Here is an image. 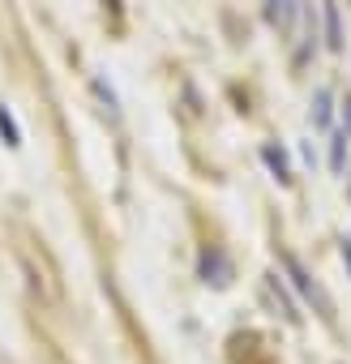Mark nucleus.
I'll use <instances>...</instances> for the list:
<instances>
[{
	"mask_svg": "<svg viewBox=\"0 0 351 364\" xmlns=\"http://www.w3.org/2000/svg\"><path fill=\"white\" fill-rule=\"evenodd\" d=\"M283 270H287L291 287H296V291H300L308 304H317V313H321V317H330V313H334V309H330V300H325V291H321V283H317V279L304 270V262H300L296 253H283Z\"/></svg>",
	"mask_w": 351,
	"mask_h": 364,
	"instance_id": "nucleus-1",
	"label": "nucleus"
},
{
	"mask_svg": "<svg viewBox=\"0 0 351 364\" xmlns=\"http://www.w3.org/2000/svg\"><path fill=\"white\" fill-rule=\"evenodd\" d=\"M321 35H325V52H347V31H342V9L338 0H321Z\"/></svg>",
	"mask_w": 351,
	"mask_h": 364,
	"instance_id": "nucleus-2",
	"label": "nucleus"
},
{
	"mask_svg": "<svg viewBox=\"0 0 351 364\" xmlns=\"http://www.w3.org/2000/svg\"><path fill=\"white\" fill-rule=\"evenodd\" d=\"M334 112H338V90L334 86H317L313 99H308V124L313 129H330L334 124Z\"/></svg>",
	"mask_w": 351,
	"mask_h": 364,
	"instance_id": "nucleus-3",
	"label": "nucleus"
},
{
	"mask_svg": "<svg viewBox=\"0 0 351 364\" xmlns=\"http://www.w3.org/2000/svg\"><path fill=\"white\" fill-rule=\"evenodd\" d=\"M202 279L206 283H215V287H227L232 283V262H227V253L219 249V245H210V249H202Z\"/></svg>",
	"mask_w": 351,
	"mask_h": 364,
	"instance_id": "nucleus-4",
	"label": "nucleus"
},
{
	"mask_svg": "<svg viewBox=\"0 0 351 364\" xmlns=\"http://www.w3.org/2000/svg\"><path fill=\"white\" fill-rule=\"evenodd\" d=\"M300 5H304V0H266V22H270L274 31L291 35L296 22H300Z\"/></svg>",
	"mask_w": 351,
	"mask_h": 364,
	"instance_id": "nucleus-5",
	"label": "nucleus"
},
{
	"mask_svg": "<svg viewBox=\"0 0 351 364\" xmlns=\"http://www.w3.org/2000/svg\"><path fill=\"white\" fill-rule=\"evenodd\" d=\"M347 163H351V133L338 124L330 133V171L334 176H347Z\"/></svg>",
	"mask_w": 351,
	"mask_h": 364,
	"instance_id": "nucleus-6",
	"label": "nucleus"
},
{
	"mask_svg": "<svg viewBox=\"0 0 351 364\" xmlns=\"http://www.w3.org/2000/svg\"><path fill=\"white\" fill-rule=\"evenodd\" d=\"M261 159H266V167L274 171V180H279V185H291V180H296V171H291V159H287V150H283V146L266 141V146H261Z\"/></svg>",
	"mask_w": 351,
	"mask_h": 364,
	"instance_id": "nucleus-7",
	"label": "nucleus"
},
{
	"mask_svg": "<svg viewBox=\"0 0 351 364\" xmlns=\"http://www.w3.org/2000/svg\"><path fill=\"white\" fill-rule=\"evenodd\" d=\"M266 287H270V296L279 300V313L291 321V326H300V309H296V300H291V291L283 287V279L279 274H266Z\"/></svg>",
	"mask_w": 351,
	"mask_h": 364,
	"instance_id": "nucleus-8",
	"label": "nucleus"
},
{
	"mask_svg": "<svg viewBox=\"0 0 351 364\" xmlns=\"http://www.w3.org/2000/svg\"><path fill=\"white\" fill-rule=\"evenodd\" d=\"M0 137H5L9 146H22V129H18V120H14V112L0 103Z\"/></svg>",
	"mask_w": 351,
	"mask_h": 364,
	"instance_id": "nucleus-9",
	"label": "nucleus"
},
{
	"mask_svg": "<svg viewBox=\"0 0 351 364\" xmlns=\"http://www.w3.org/2000/svg\"><path fill=\"white\" fill-rule=\"evenodd\" d=\"M90 90L99 95V103H103V107H107L112 116H120V103H116V90H112V86H107L103 77H90Z\"/></svg>",
	"mask_w": 351,
	"mask_h": 364,
	"instance_id": "nucleus-10",
	"label": "nucleus"
},
{
	"mask_svg": "<svg viewBox=\"0 0 351 364\" xmlns=\"http://www.w3.org/2000/svg\"><path fill=\"white\" fill-rule=\"evenodd\" d=\"M338 124L351 133V95H342V99H338Z\"/></svg>",
	"mask_w": 351,
	"mask_h": 364,
	"instance_id": "nucleus-11",
	"label": "nucleus"
},
{
	"mask_svg": "<svg viewBox=\"0 0 351 364\" xmlns=\"http://www.w3.org/2000/svg\"><path fill=\"white\" fill-rule=\"evenodd\" d=\"M342 266H347V270H351V236H347V240H342Z\"/></svg>",
	"mask_w": 351,
	"mask_h": 364,
	"instance_id": "nucleus-12",
	"label": "nucleus"
},
{
	"mask_svg": "<svg viewBox=\"0 0 351 364\" xmlns=\"http://www.w3.org/2000/svg\"><path fill=\"white\" fill-rule=\"evenodd\" d=\"M347 198H351V167H347Z\"/></svg>",
	"mask_w": 351,
	"mask_h": 364,
	"instance_id": "nucleus-13",
	"label": "nucleus"
}]
</instances>
